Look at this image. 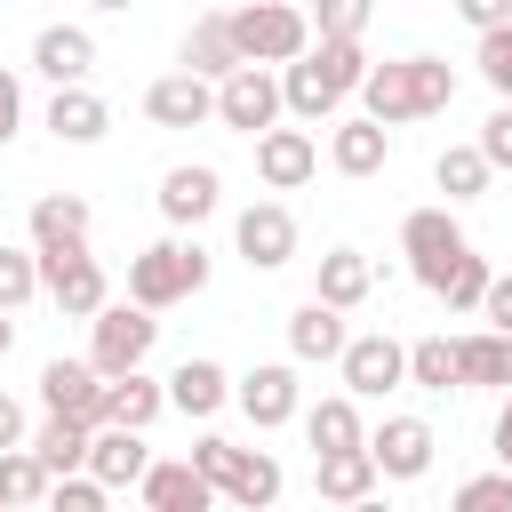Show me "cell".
Here are the masks:
<instances>
[{
	"label": "cell",
	"instance_id": "cell-1",
	"mask_svg": "<svg viewBox=\"0 0 512 512\" xmlns=\"http://www.w3.org/2000/svg\"><path fill=\"white\" fill-rule=\"evenodd\" d=\"M200 288H208V248L200 240H152V248L128 256V296L152 304V312H168V304H184Z\"/></svg>",
	"mask_w": 512,
	"mask_h": 512
},
{
	"label": "cell",
	"instance_id": "cell-2",
	"mask_svg": "<svg viewBox=\"0 0 512 512\" xmlns=\"http://www.w3.org/2000/svg\"><path fill=\"white\" fill-rule=\"evenodd\" d=\"M232 40L248 64H296L312 48V8L296 0H240L232 8Z\"/></svg>",
	"mask_w": 512,
	"mask_h": 512
},
{
	"label": "cell",
	"instance_id": "cell-3",
	"mask_svg": "<svg viewBox=\"0 0 512 512\" xmlns=\"http://www.w3.org/2000/svg\"><path fill=\"white\" fill-rule=\"evenodd\" d=\"M40 296H48L64 320H96V312L112 304V280H104V264L88 256V240H56V248H40Z\"/></svg>",
	"mask_w": 512,
	"mask_h": 512
},
{
	"label": "cell",
	"instance_id": "cell-4",
	"mask_svg": "<svg viewBox=\"0 0 512 512\" xmlns=\"http://www.w3.org/2000/svg\"><path fill=\"white\" fill-rule=\"evenodd\" d=\"M152 344H160V312L152 304H104L96 320H88V360L104 368V376H128V368H144L152 360Z\"/></svg>",
	"mask_w": 512,
	"mask_h": 512
},
{
	"label": "cell",
	"instance_id": "cell-5",
	"mask_svg": "<svg viewBox=\"0 0 512 512\" xmlns=\"http://www.w3.org/2000/svg\"><path fill=\"white\" fill-rule=\"evenodd\" d=\"M280 112H288V96H280V72H272V64H240V72L216 80V128H232V136H264Z\"/></svg>",
	"mask_w": 512,
	"mask_h": 512
},
{
	"label": "cell",
	"instance_id": "cell-6",
	"mask_svg": "<svg viewBox=\"0 0 512 512\" xmlns=\"http://www.w3.org/2000/svg\"><path fill=\"white\" fill-rule=\"evenodd\" d=\"M464 248H472V240H464V224H456V200L400 216V256H408V272H416L424 288H440V272H448Z\"/></svg>",
	"mask_w": 512,
	"mask_h": 512
},
{
	"label": "cell",
	"instance_id": "cell-7",
	"mask_svg": "<svg viewBox=\"0 0 512 512\" xmlns=\"http://www.w3.org/2000/svg\"><path fill=\"white\" fill-rule=\"evenodd\" d=\"M336 376H344V392H352V400H384V392H400V384H408V344H400V336H384V328L344 336Z\"/></svg>",
	"mask_w": 512,
	"mask_h": 512
},
{
	"label": "cell",
	"instance_id": "cell-8",
	"mask_svg": "<svg viewBox=\"0 0 512 512\" xmlns=\"http://www.w3.org/2000/svg\"><path fill=\"white\" fill-rule=\"evenodd\" d=\"M232 408L256 424V432H280L304 416V384H296V360H256L248 376H232Z\"/></svg>",
	"mask_w": 512,
	"mask_h": 512
},
{
	"label": "cell",
	"instance_id": "cell-9",
	"mask_svg": "<svg viewBox=\"0 0 512 512\" xmlns=\"http://www.w3.org/2000/svg\"><path fill=\"white\" fill-rule=\"evenodd\" d=\"M232 248H240L248 272L296 264V216H288V200H248V208L232 216Z\"/></svg>",
	"mask_w": 512,
	"mask_h": 512
},
{
	"label": "cell",
	"instance_id": "cell-10",
	"mask_svg": "<svg viewBox=\"0 0 512 512\" xmlns=\"http://www.w3.org/2000/svg\"><path fill=\"white\" fill-rule=\"evenodd\" d=\"M144 120L152 128H208L216 120V80H200V72H160L152 88H144Z\"/></svg>",
	"mask_w": 512,
	"mask_h": 512
},
{
	"label": "cell",
	"instance_id": "cell-11",
	"mask_svg": "<svg viewBox=\"0 0 512 512\" xmlns=\"http://www.w3.org/2000/svg\"><path fill=\"white\" fill-rule=\"evenodd\" d=\"M40 408L48 416H80V424H104V368L96 360H48L40 368Z\"/></svg>",
	"mask_w": 512,
	"mask_h": 512
},
{
	"label": "cell",
	"instance_id": "cell-12",
	"mask_svg": "<svg viewBox=\"0 0 512 512\" xmlns=\"http://www.w3.org/2000/svg\"><path fill=\"white\" fill-rule=\"evenodd\" d=\"M368 456H376V472H384V480H424V472H432V456H440V440H432V424H424V416H384V424L368 432Z\"/></svg>",
	"mask_w": 512,
	"mask_h": 512
},
{
	"label": "cell",
	"instance_id": "cell-13",
	"mask_svg": "<svg viewBox=\"0 0 512 512\" xmlns=\"http://www.w3.org/2000/svg\"><path fill=\"white\" fill-rule=\"evenodd\" d=\"M136 504H152V512H208L216 504V480L192 456H152L144 480H136Z\"/></svg>",
	"mask_w": 512,
	"mask_h": 512
},
{
	"label": "cell",
	"instance_id": "cell-14",
	"mask_svg": "<svg viewBox=\"0 0 512 512\" xmlns=\"http://www.w3.org/2000/svg\"><path fill=\"white\" fill-rule=\"evenodd\" d=\"M256 176H264V192H296V184H312L320 176V144H312V128H264L256 136Z\"/></svg>",
	"mask_w": 512,
	"mask_h": 512
},
{
	"label": "cell",
	"instance_id": "cell-15",
	"mask_svg": "<svg viewBox=\"0 0 512 512\" xmlns=\"http://www.w3.org/2000/svg\"><path fill=\"white\" fill-rule=\"evenodd\" d=\"M32 72H40L48 88L88 80V72H96V32H88V24H40V32H32Z\"/></svg>",
	"mask_w": 512,
	"mask_h": 512
},
{
	"label": "cell",
	"instance_id": "cell-16",
	"mask_svg": "<svg viewBox=\"0 0 512 512\" xmlns=\"http://www.w3.org/2000/svg\"><path fill=\"white\" fill-rule=\"evenodd\" d=\"M224 208V176L208 168V160H176L168 176H160V216L184 232V224H208Z\"/></svg>",
	"mask_w": 512,
	"mask_h": 512
},
{
	"label": "cell",
	"instance_id": "cell-17",
	"mask_svg": "<svg viewBox=\"0 0 512 512\" xmlns=\"http://www.w3.org/2000/svg\"><path fill=\"white\" fill-rule=\"evenodd\" d=\"M344 336H352V328H344V312H336L328 296H304V304L288 312V360H296V368H328V360L344 352Z\"/></svg>",
	"mask_w": 512,
	"mask_h": 512
},
{
	"label": "cell",
	"instance_id": "cell-18",
	"mask_svg": "<svg viewBox=\"0 0 512 512\" xmlns=\"http://www.w3.org/2000/svg\"><path fill=\"white\" fill-rule=\"evenodd\" d=\"M176 64H184V72H200V80H224V72H240L248 56H240V40H232V8H216V16H192V24H184V48H176Z\"/></svg>",
	"mask_w": 512,
	"mask_h": 512
},
{
	"label": "cell",
	"instance_id": "cell-19",
	"mask_svg": "<svg viewBox=\"0 0 512 512\" xmlns=\"http://www.w3.org/2000/svg\"><path fill=\"white\" fill-rule=\"evenodd\" d=\"M224 400H232V376H224V360H208V352H184V360L168 368V408H176V416H200V424H208Z\"/></svg>",
	"mask_w": 512,
	"mask_h": 512
},
{
	"label": "cell",
	"instance_id": "cell-20",
	"mask_svg": "<svg viewBox=\"0 0 512 512\" xmlns=\"http://www.w3.org/2000/svg\"><path fill=\"white\" fill-rule=\"evenodd\" d=\"M312 488H320V504H368V496L384 488V472H376V456H368V440H360V448L312 456Z\"/></svg>",
	"mask_w": 512,
	"mask_h": 512
},
{
	"label": "cell",
	"instance_id": "cell-21",
	"mask_svg": "<svg viewBox=\"0 0 512 512\" xmlns=\"http://www.w3.org/2000/svg\"><path fill=\"white\" fill-rule=\"evenodd\" d=\"M48 136H56V144H104V136H112V104H104L88 80H72V88L48 96Z\"/></svg>",
	"mask_w": 512,
	"mask_h": 512
},
{
	"label": "cell",
	"instance_id": "cell-22",
	"mask_svg": "<svg viewBox=\"0 0 512 512\" xmlns=\"http://www.w3.org/2000/svg\"><path fill=\"white\" fill-rule=\"evenodd\" d=\"M144 464H152V448H144L136 424H96V432H88V472H96L104 488H136Z\"/></svg>",
	"mask_w": 512,
	"mask_h": 512
},
{
	"label": "cell",
	"instance_id": "cell-23",
	"mask_svg": "<svg viewBox=\"0 0 512 512\" xmlns=\"http://www.w3.org/2000/svg\"><path fill=\"white\" fill-rule=\"evenodd\" d=\"M328 160H336V176H376L392 160V128L368 120V112H352V120L328 128Z\"/></svg>",
	"mask_w": 512,
	"mask_h": 512
},
{
	"label": "cell",
	"instance_id": "cell-24",
	"mask_svg": "<svg viewBox=\"0 0 512 512\" xmlns=\"http://www.w3.org/2000/svg\"><path fill=\"white\" fill-rule=\"evenodd\" d=\"M160 416H168V376H144V368L104 376V424H136V432H152Z\"/></svg>",
	"mask_w": 512,
	"mask_h": 512
},
{
	"label": "cell",
	"instance_id": "cell-25",
	"mask_svg": "<svg viewBox=\"0 0 512 512\" xmlns=\"http://www.w3.org/2000/svg\"><path fill=\"white\" fill-rule=\"evenodd\" d=\"M456 376H464V392H512V336L504 328L456 336Z\"/></svg>",
	"mask_w": 512,
	"mask_h": 512
},
{
	"label": "cell",
	"instance_id": "cell-26",
	"mask_svg": "<svg viewBox=\"0 0 512 512\" xmlns=\"http://www.w3.org/2000/svg\"><path fill=\"white\" fill-rule=\"evenodd\" d=\"M360 112L384 120V128H408V120H416V72H408V56L368 64V80H360Z\"/></svg>",
	"mask_w": 512,
	"mask_h": 512
},
{
	"label": "cell",
	"instance_id": "cell-27",
	"mask_svg": "<svg viewBox=\"0 0 512 512\" xmlns=\"http://www.w3.org/2000/svg\"><path fill=\"white\" fill-rule=\"evenodd\" d=\"M280 96H288V112H296L304 128H320V120L344 112V88H328V72L312 64V48H304L296 64H280Z\"/></svg>",
	"mask_w": 512,
	"mask_h": 512
},
{
	"label": "cell",
	"instance_id": "cell-28",
	"mask_svg": "<svg viewBox=\"0 0 512 512\" xmlns=\"http://www.w3.org/2000/svg\"><path fill=\"white\" fill-rule=\"evenodd\" d=\"M312 296H328L336 312H360V304L376 296V264H368L360 248H328V256H320V280H312Z\"/></svg>",
	"mask_w": 512,
	"mask_h": 512
},
{
	"label": "cell",
	"instance_id": "cell-29",
	"mask_svg": "<svg viewBox=\"0 0 512 512\" xmlns=\"http://www.w3.org/2000/svg\"><path fill=\"white\" fill-rule=\"evenodd\" d=\"M296 424H304L312 456H328V448H360V440H368V424H360V400H352V392H328V400H312Z\"/></svg>",
	"mask_w": 512,
	"mask_h": 512
},
{
	"label": "cell",
	"instance_id": "cell-30",
	"mask_svg": "<svg viewBox=\"0 0 512 512\" xmlns=\"http://www.w3.org/2000/svg\"><path fill=\"white\" fill-rule=\"evenodd\" d=\"M24 224H32V248H56V240H88V224H96V208H88L80 192H40Z\"/></svg>",
	"mask_w": 512,
	"mask_h": 512
},
{
	"label": "cell",
	"instance_id": "cell-31",
	"mask_svg": "<svg viewBox=\"0 0 512 512\" xmlns=\"http://www.w3.org/2000/svg\"><path fill=\"white\" fill-rule=\"evenodd\" d=\"M488 176H496V168H488L480 136H472V144H448V152L432 160V184H440V192H448L456 208H464V200H480V192H488Z\"/></svg>",
	"mask_w": 512,
	"mask_h": 512
},
{
	"label": "cell",
	"instance_id": "cell-32",
	"mask_svg": "<svg viewBox=\"0 0 512 512\" xmlns=\"http://www.w3.org/2000/svg\"><path fill=\"white\" fill-rule=\"evenodd\" d=\"M88 432H96V424H80V416H40V424H32V456H40L48 472H80V464H88Z\"/></svg>",
	"mask_w": 512,
	"mask_h": 512
},
{
	"label": "cell",
	"instance_id": "cell-33",
	"mask_svg": "<svg viewBox=\"0 0 512 512\" xmlns=\"http://www.w3.org/2000/svg\"><path fill=\"white\" fill-rule=\"evenodd\" d=\"M280 488H288L280 456L248 448V456H240V472H232V488H224V504H240V512H264V504H280Z\"/></svg>",
	"mask_w": 512,
	"mask_h": 512
},
{
	"label": "cell",
	"instance_id": "cell-34",
	"mask_svg": "<svg viewBox=\"0 0 512 512\" xmlns=\"http://www.w3.org/2000/svg\"><path fill=\"white\" fill-rule=\"evenodd\" d=\"M408 384H416V392H464V376H456V336H416V344H408Z\"/></svg>",
	"mask_w": 512,
	"mask_h": 512
},
{
	"label": "cell",
	"instance_id": "cell-35",
	"mask_svg": "<svg viewBox=\"0 0 512 512\" xmlns=\"http://www.w3.org/2000/svg\"><path fill=\"white\" fill-rule=\"evenodd\" d=\"M48 464L32 456V440H16V448H0V504H48Z\"/></svg>",
	"mask_w": 512,
	"mask_h": 512
},
{
	"label": "cell",
	"instance_id": "cell-36",
	"mask_svg": "<svg viewBox=\"0 0 512 512\" xmlns=\"http://www.w3.org/2000/svg\"><path fill=\"white\" fill-rule=\"evenodd\" d=\"M488 280H496V272H488V256H472V248H464V256H456V264L440 272V288H432V296H440L448 312H480Z\"/></svg>",
	"mask_w": 512,
	"mask_h": 512
},
{
	"label": "cell",
	"instance_id": "cell-37",
	"mask_svg": "<svg viewBox=\"0 0 512 512\" xmlns=\"http://www.w3.org/2000/svg\"><path fill=\"white\" fill-rule=\"evenodd\" d=\"M40 296V248H8L0 240V312H24Z\"/></svg>",
	"mask_w": 512,
	"mask_h": 512
},
{
	"label": "cell",
	"instance_id": "cell-38",
	"mask_svg": "<svg viewBox=\"0 0 512 512\" xmlns=\"http://www.w3.org/2000/svg\"><path fill=\"white\" fill-rule=\"evenodd\" d=\"M408 72H416V120H432V112L456 104V72H448V56H408Z\"/></svg>",
	"mask_w": 512,
	"mask_h": 512
},
{
	"label": "cell",
	"instance_id": "cell-39",
	"mask_svg": "<svg viewBox=\"0 0 512 512\" xmlns=\"http://www.w3.org/2000/svg\"><path fill=\"white\" fill-rule=\"evenodd\" d=\"M456 512H512V464L456 480Z\"/></svg>",
	"mask_w": 512,
	"mask_h": 512
},
{
	"label": "cell",
	"instance_id": "cell-40",
	"mask_svg": "<svg viewBox=\"0 0 512 512\" xmlns=\"http://www.w3.org/2000/svg\"><path fill=\"white\" fill-rule=\"evenodd\" d=\"M472 64H480V80L512 104V24H488V32H480V48H472Z\"/></svg>",
	"mask_w": 512,
	"mask_h": 512
},
{
	"label": "cell",
	"instance_id": "cell-41",
	"mask_svg": "<svg viewBox=\"0 0 512 512\" xmlns=\"http://www.w3.org/2000/svg\"><path fill=\"white\" fill-rule=\"evenodd\" d=\"M104 496H112V488H104V480H96L88 464H80V472H56V480H48V504H64V512H104Z\"/></svg>",
	"mask_w": 512,
	"mask_h": 512
},
{
	"label": "cell",
	"instance_id": "cell-42",
	"mask_svg": "<svg viewBox=\"0 0 512 512\" xmlns=\"http://www.w3.org/2000/svg\"><path fill=\"white\" fill-rule=\"evenodd\" d=\"M240 456H248V448H232L224 432H200V440H192V464H200V472L216 480V496L232 488V472H240Z\"/></svg>",
	"mask_w": 512,
	"mask_h": 512
},
{
	"label": "cell",
	"instance_id": "cell-43",
	"mask_svg": "<svg viewBox=\"0 0 512 512\" xmlns=\"http://www.w3.org/2000/svg\"><path fill=\"white\" fill-rule=\"evenodd\" d=\"M376 0H312V32H368Z\"/></svg>",
	"mask_w": 512,
	"mask_h": 512
},
{
	"label": "cell",
	"instance_id": "cell-44",
	"mask_svg": "<svg viewBox=\"0 0 512 512\" xmlns=\"http://www.w3.org/2000/svg\"><path fill=\"white\" fill-rule=\"evenodd\" d=\"M480 152H488V168H512V104L496 96V112L480 120Z\"/></svg>",
	"mask_w": 512,
	"mask_h": 512
},
{
	"label": "cell",
	"instance_id": "cell-45",
	"mask_svg": "<svg viewBox=\"0 0 512 512\" xmlns=\"http://www.w3.org/2000/svg\"><path fill=\"white\" fill-rule=\"evenodd\" d=\"M16 128H24V80L0 64V152L16 144Z\"/></svg>",
	"mask_w": 512,
	"mask_h": 512
},
{
	"label": "cell",
	"instance_id": "cell-46",
	"mask_svg": "<svg viewBox=\"0 0 512 512\" xmlns=\"http://www.w3.org/2000/svg\"><path fill=\"white\" fill-rule=\"evenodd\" d=\"M480 320L512 336V272H496V280H488V296H480Z\"/></svg>",
	"mask_w": 512,
	"mask_h": 512
},
{
	"label": "cell",
	"instance_id": "cell-47",
	"mask_svg": "<svg viewBox=\"0 0 512 512\" xmlns=\"http://www.w3.org/2000/svg\"><path fill=\"white\" fill-rule=\"evenodd\" d=\"M456 16L472 32H488V24H512V0H456Z\"/></svg>",
	"mask_w": 512,
	"mask_h": 512
},
{
	"label": "cell",
	"instance_id": "cell-48",
	"mask_svg": "<svg viewBox=\"0 0 512 512\" xmlns=\"http://www.w3.org/2000/svg\"><path fill=\"white\" fill-rule=\"evenodd\" d=\"M16 440H32V424H24V400L0 392V448H16Z\"/></svg>",
	"mask_w": 512,
	"mask_h": 512
},
{
	"label": "cell",
	"instance_id": "cell-49",
	"mask_svg": "<svg viewBox=\"0 0 512 512\" xmlns=\"http://www.w3.org/2000/svg\"><path fill=\"white\" fill-rule=\"evenodd\" d=\"M496 464H512V392H504V408H496Z\"/></svg>",
	"mask_w": 512,
	"mask_h": 512
},
{
	"label": "cell",
	"instance_id": "cell-50",
	"mask_svg": "<svg viewBox=\"0 0 512 512\" xmlns=\"http://www.w3.org/2000/svg\"><path fill=\"white\" fill-rule=\"evenodd\" d=\"M8 344H16V320H8V312H0V360H8Z\"/></svg>",
	"mask_w": 512,
	"mask_h": 512
},
{
	"label": "cell",
	"instance_id": "cell-51",
	"mask_svg": "<svg viewBox=\"0 0 512 512\" xmlns=\"http://www.w3.org/2000/svg\"><path fill=\"white\" fill-rule=\"evenodd\" d=\"M88 8H104V16H120V8H136V0H88Z\"/></svg>",
	"mask_w": 512,
	"mask_h": 512
}]
</instances>
